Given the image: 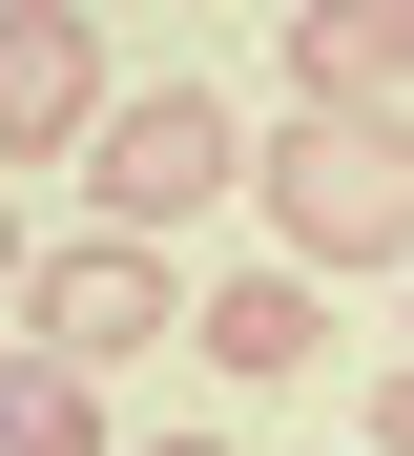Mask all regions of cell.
I'll return each instance as SVG.
<instances>
[{
	"label": "cell",
	"instance_id": "cell-1",
	"mask_svg": "<svg viewBox=\"0 0 414 456\" xmlns=\"http://www.w3.org/2000/svg\"><path fill=\"white\" fill-rule=\"evenodd\" d=\"M248 208H270L290 270H414V125L394 104H290Z\"/></svg>",
	"mask_w": 414,
	"mask_h": 456
},
{
	"label": "cell",
	"instance_id": "cell-2",
	"mask_svg": "<svg viewBox=\"0 0 414 456\" xmlns=\"http://www.w3.org/2000/svg\"><path fill=\"white\" fill-rule=\"evenodd\" d=\"M83 187H104V228H125V249H187L207 208H248V187H270V145H248L207 84H145L104 145H83Z\"/></svg>",
	"mask_w": 414,
	"mask_h": 456
},
{
	"label": "cell",
	"instance_id": "cell-3",
	"mask_svg": "<svg viewBox=\"0 0 414 456\" xmlns=\"http://www.w3.org/2000/svg\"><path fill=\"white\" fill-rule=\"evenodd\" d=\"M187 332H207V312H187V270L125 249V228H83V249L21 270V353H62V373H125V353H187Z\"/></svg>",
	"mask_w": 414,
	"mask_h": 456
},
{
	"label": "cell",
	"instance_id": "cell-4",
	"mask_svg": "<svg viewBox=\"0 0 414 456\" xmlns=\"http://www.w3.org/2000/svg\"><path fill=\"white\" fill-rule=\"evenodd\" d=\"M125 104H104V21H83V0H21V21H0V145H21V167H62V145H104Z\"/></svg>",
	"mask_w": 414,
	"mask_h": 456
},
{
	"label": "cell",
	"instance_id": "cell-5",
	"mask_svg": "<svg viewBox=\"0 0 414 456\" xmlns=\"http://www.w3.org/2000/svg\"><path fill=\"white\" fill-rule=\"evenodd\" d=\"M290 104H414V0H290Z\"/></svg>",
	"mask_w": 414,
	"mask_h": 456
},
{
	"label": "cell",
	"instance_id": "cell-6",
	"mask_svg": "<svg viewBox=\"0 0 414 456\" xmlns=\"http://www.w3.org/2000/svg\"><path fill=\"white\" fill-rule=\"evenodd\" d=\"M311 353H331V290L311 270H228L207 290V373H311Z\"/></svg>",
	"mask_w": 414,
	"mask_h": 456
},
{
	"label": "cell",
	"instance_id": "cell-7",
	"mask_svg": "<svg viewBox=\"0 0 414 456\" xmlns=\"http://www.w3.org/2000/svg\"><path fill=\"white\" fill-rule=\"evenodd\" d=\"M0 456H104V395H83L62 353H21V395H0Z\"/></svg>",
	"mask_w": 414,
	"mask_h": 456
},
{
	"label": "cell",
	"instance_id": "cell-8",
	"mask_svg": "<svg viewBox=\"0 0 414 456\" xmlns=\"http://www.w3.org/2000/svg\"><path fill=\"white\" fill-rule=\"evenodd\" d=\"M373 456H414V353H394V373H373Z\"/></svg>",
	"mask_w": 414,
	"mask_h": 456
},
{
	"label": "cell",
	"instance_id": "cell-9",
	"mask_svg": "<svg viewBox=\"0 0 414 456\" xmlns=\"http://www.w3.org/2000/svg\"><path fill=\"white\" fill-rule=\"evenodd\" d=\"M145 456H228V436H145Z\"/></svg>",
	"mask_w": 414,
	"mask_h": 456
},
{
	"label": "cell",
	"instance_id": "cell-10",
	"mask_svg": "<svg viewBox=\"0 0 414 456\" xmlns=\"http://www.w3.org/2000/svg\"><path fill=\"white\" fill-rule=\"evenodd\" d=\"M353 456H373V436H353Z\"/></svg>",
	"mask_w": 414,
	"mask_h": 456
}]
</instances>
